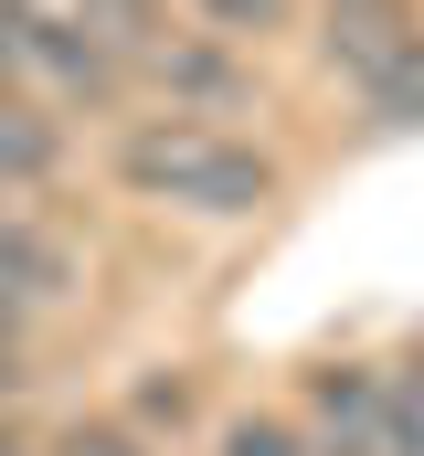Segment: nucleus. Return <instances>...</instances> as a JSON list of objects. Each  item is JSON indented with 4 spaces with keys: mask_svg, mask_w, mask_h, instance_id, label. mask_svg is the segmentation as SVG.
Returning <instances> with one entry per match:
<instances>
[{
    "mask_svg": "<svg viewBox=\"0 0 424 456\" xmlns=\"http://www.w3.org/2000/svg\"><path fill=\"white\" fill-rule=\"evenodd\" d=\"M127 86H159L170 117H192V107L244 96V64H233L223 43H181V32H159V43H138V53H127Z\"/></svg>",
    "mask_w": 424,
    "mask_h": 456,
    "instance_id": "39448f33",
    "label": "nucleus"
},
{
    "mask_svg": "<svg viewBox=\"0 0 424 456\" xmlns=\"http://www.w3.org/2000/svg\"><path fill=\"white\" fill-rule=\"evenodd\" d=\"M117 181L159 213H202V224H244L276 202V159L223 138L212 117H127L117 127Z\"/></svg>",
    "mask_w": 424,
    "mask_h": 456,
    "instance_id": "f257e3e1",
    "label": "nucleus"
},
{
    "mask_svg": "<svg viewBox=\"0 0 424 456\" xmlns=\"http://www.w3.org/2000/svg\"><path fill=\"white\" fill-rule=\"evenodd\" d=\"M11 43H21V0H0V86H11Z\"/></svg>",
    "mask_w": 424,
    "mask_h": 456,
    "instance_id": "f8f14e48",
    "label": "nucleus"
},
{
    "mask_svg": "<svg viewBox=\"0 0 424 456\" xmlns=\"http://www.w3.org/2000/svg\"><path fill=\"white\" fill-rule=\"evenodd\" d=\"M0 456H21V446H11V436H0Z\"/></svg>",
    "mask_w": 424,
    "mask_h": 456,
    "instance_id": "ddd939ff",
    "label": "nucleus"
},
{
    "mask_svg": "<svg viewBox=\"0 0 424 456\" xmlns=\"http://www.w3.org/2000/svg\"><path fill=\"white\" fill-rule=\"evenodd\" d=\"M318 64H329L339 86H361V107H382V96L424 64L414 0H318Z\"/></svg>",
    "mask_w": 424,
    "mask_h": 456,
    "instance_id": "f03ea898",
    "label": "nucleus"
},
{
    "mask_svg": "<svg viewBox=\"0 0 424 456\" xmlns=\"http://www.w3.org/2000/svg\"><path fill=\"white\" fill-rule=\"evenodd\" d=\"M64 297H75V255L32 224V213H11V202H0V319H11V330H32V319H43V308H64Z\"/></svg>",
    "mask_w": 424,
    "mask_h": 456,
    "instance_id": "20e7f679",
    "label": "nucleus"
},
{
    "mask_svg": "<svg viewBox=\"0 0 424 456\" xmlns=\"http://www.w3.org/2000/svg\"><path fill=\"white\" fill-rule=\"evenodd\" d=\"M371 117H382V127H424V64H414V75H404V86H393Z\"/></svg>",
    "mask_w": 424,
    "mask_h": 456,
    "instance_id": "9b49d317",
    "label": "nucleus"
},
{
    "mask_svg": "<svg viewBox=\"0 0 424 456\" xmlns=\"http://www.w3.org/2000/svg\"><path fill=\"white\" fill-rule=\"evenodd\" d=\"M223 456H308V436L287 414H244V425H223Z\"/></svg>",
    "mask_w": 424,
    "mask_h": 456,
    "instance_id": "1a4fd4ad",
    "label": "nucleus"
},
{
    "mask_svg": "<svg viewBox=\"0 0 424 456\" xmlns=\"http://www.w3.org/2000/svg\"><path fill=\"white\" fill-rule=\"evenodd\" d=\"M43 181H64V127L32 107V96L0 86V202L11 191H43Z\"/></svg>",
    "mask_w": 424,
    "mask_h": 456,
    "instance_id": "423d86ee",
    "label": "nucleus"
},
{
    "mask_svg": "<svg viewBox=\"0 0 424 456\" xmlns=\"http://www.w3.org/2000/svg\"><path fill=\"white\" fill-rule=\"evenodd\" d=\"M393 456H424V350L393 361Z\"/></svg>",
    "mask_w": 424,
    "mask_h": 456,
    "instance_id": "0eeeda50",
    "label": "nucleus"
},
{
    "mask_svg": "<svg viewBox=\"0 0 424 456\" xmlns=\"http://www.w3.org/2000/svg\"><path fill=\"white\" fill-rule=\"evenodd\" d=\"M53 456H149V446H138L127 425H75V436H64Z\"/></svg>",
    "mask_w": 424,
    "mask_h": 456,
    "instance_id": "9d476101",
    "label": "nucleus"
},
{
    "mask_svg": "<svg viewBox=\"0 0 424 456\" xmlns=\"http://www.w3.org/2000/svg\"><path fill=\"white\" fill-rule=\"evenodd\" d=\"M181 11H202L223 43H244V32H276V21H287L298 0H181Z\"/></svg>",
    "mask_w": 424,
    "mask_h": 456,
    "instance_id": "6e6552de",
    "label": "nucleus"
},
{
    "mask_svg": "<svg viewBox=\"0 0 424 456\" xmlns=\"http://www.w3.org/2000/svg\"><path fill=\"white\" fill-rule=\"evenodd\" d=\"M308 456H393V361H329L308 382Z\"/></svg>",
    "mask_w": 424,
    "mask_h": 456,
    "instance_id": "7ed1b4c3",
    "label": "nucleus"
}]
</instances>
